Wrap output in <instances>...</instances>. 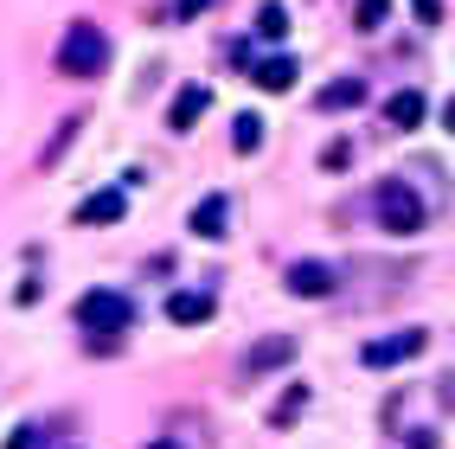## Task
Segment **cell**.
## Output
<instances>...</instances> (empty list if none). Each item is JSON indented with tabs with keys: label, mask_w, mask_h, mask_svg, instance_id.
I'll return each instance as SVG.
<instances>
[{
	"label": "cell",
	"mask_w": 455,
	"mask_h": 449,
	"mask_svg": "<svg viewBox=\"0 0 455 449\" xmlns=\"http://www.w3.org/2000/svg\"><path fill=\"white\" fill-rule=\"evenodd\" d=\"M129 321H135V302H129L123 289H90L84 302H77V327L90 334V347H97V353H103L116 334H123Z\"/></svg>",
	"instance_id": "obj_1"
},
{
	"label": "cell",
	"mask_w": 455,
	"mask_h": 449,
	"mask_svg": "<svg viewBox=\"0 0 455 449\" xmlns=\"http://www.w3.org/2000/svg\"><path fill=\"white\" fill-rule=\"evenodd\" d=\"M109 65V39L97 33L90 20L65 26V39H58V77H103Z\"/></svg>",
	"instance_id": "obj_2"
},
{
	"label": "cell",
	"mask_w": 455,
	"mask_h": 449,
	"mask_svg": "<svg viewBox=\"0 0 455 449\" xmlns=\"http://www.w3.org/2000/svg\"><path fill=\"white\" fill-rule=\"evenodd\" d=\"M372 212H379L385 231H398V237H417L423 231V199H417V187H404V180H379Z\"/></svg>",
	"instance_id": "obj_3"
},
{
	"label": "cell",
	"mask_w": 455,
	"mask_h": 449,
	"mask_svg": "<svg viewBox=\"0 0 455 449\" xmlns=\"http://www.w3.org/2000/svg\"><path fill=\"white\" fill-rule=\"evenodd\" d=\"M423 341H430V334H423V327H404V334L366 341V347H359V359H366L372 373H385V366H404V359H417V353H423Z\"/></svg>",
	"instance_id": "obj_4"
},
{
	"label": "cell",
	"mask_w": 455,
	"mask_h": 449,
	"mask_svg": "<svg viewBox=\"0 0 455 449\" xmlns=\"http://www.w3.org/2000/svg\"><path fill=\"white\" fill-rule=\"evenodd\" d=\"M289 295H301V302L333 295V263H289Z\"/></svg>",
	"instance_id": "obj_5"
},
{
	"label": "cell",
	"mask_w": 455,
	"mask_h": 449,
	"mask_svg": "<svg viewBox=\"0 0 455 449\" xmlns=\"http://www.w3.org/2000/svg\"><path fill=\"white\" fill-rule=\"evenodd\" d=\"M129 212V193L123 187H103V193H90L84 205H77V225H116Z\"/></svg>",
	"instance_id": "obj_6"
},
{
	"label": "cell",
	"mask_w": 455,
	"mask_h": 449,
	"mask_svg": "<svg viewBox=\"0 0 455 449\" xmlns=\"http://www.w3.org/2000/svg\"><path fill=\"white\" fill-rule=\"evenodd\" d=\"M212 295L205 289H180V295H167V321H180V327H199V321H212Z\"/></svg>",
	"instance_id": "obj_7"
},
{
	"label": "cell",
	"mask_w": 455,
	"mask_h": 449,
	"mask_svg": "<svg viewBox=\"0 0 455 449\" xmlns=\"http://www.w3.org/2000/svg\"><path fill=\"white\" fill-rule=\"evenodd\" d=\"M289 359H295V341L289 334H269V341H257L244 353V373H276V366H289Z\"/></svg>",
	"instance_id": "obj_8"
},
{
	"label": "cell",
	"mask_w": 455,
	"mask_h": 449,
	"mask_svg": "<svg viewBox=\"0 0 455 449\" xmlns=\"http://www.w3.org/2000/svg\"><path fill=\"white\" fill-rule=\"evenodd\" d=\"M205 103H212V90H205V84H187V90H180V97H173V109H167V123H173L180 135H187V129L199 123V116H205Z\"/></svg>",
	"instance_id": "obj_9"
},
{
	"label": "cell",
	"mask_w": 455,
	"mask_h": 449,
	"mask_svg": "<svg viewBox=\"0 0 455 449\" xmlns=\"http://www.w3.org/2000/svg\"><path fill=\"white\" fill-rule=\"evenodd\" d=\"M263 90H276V97H283V90H295V77H301V65H295V58L289 52H276V58H263V65L251 71Z\"/></svg>",
	"instance_id": "obj_10"
},
{
	"label": "cell",
	"mask_w": 455,
	"mask_h": 449,
	"mask_svg": "<svg viewBox=\"0 0 455 449\" xmlns=\"http://www.w3.org/2000/svg\"><path fill=\"white\" fill-rule=\"evenodd\" d=\"M423 116H430V103H423V90H398V97L385 103V123H391V129H417Z\"/></svg>",
	"instance_id": "obj_11"
},
{
	"label": "cell",
	"mask_w": 455,
	"mask_h": 449,
	"mask_svg": "<svg viewBox=\"0 0 455 449\" xmlns=\"http://www.w3.org/2000/svg\"><path fill=\"white\" fill-rule=\"evenodd\" d=\"M359 103H366V77H333L315 97V109H359Z\"/></svg>",
	"instance_id": "obj_12"
},
{
	"label": "cell",
	"mask_w": 455,
	"mask_h": 449,
	"mask_svg": "<svg viewBox=\"0 0 455 449\" xmlns=\"http://www.w3.org/2000/svg\"><path fill=\"white\" fill-rule=\"evenodd\" d=\"M225 219H231V199L225 193H212V199L193 205V231L199 237H225Z\"/></svg>",
	"instance_id": "obj_13"
},
{
	"label": "cell",
	"mask_w": 455,
	"mask_h": 449,
	"mask_svg": "<svg viewBox=\"0 0 455 449\" xmlns=\"http://www.w3.org/2000/svg\"><path fill=\"white\" fill-rule=\"evenodd\" d=\"M257 39H289V7H257Z\"/></svg>",
	"instance_id": "obj_14"
},
{
	"label": "cell",
	"mask_w": 455,
	"mask_h": 449,
	"mask_svg": "<svg viewBox=\"0 0 455 449\" xmlns=\"http://www.w3.org/2000/svg\"><path fill=\"white\" fill-rule=\"evenodd\" d=\"M231 148H237V155H257V148H263V123H257V116H237V123H231Z\"/></svg>",
	"instance_id": "obj_15"
},
{
	"label": "cell",
	"mask_w": 455,
	"mask_h": 449,
	"mask_svg": "<svg viewBox=\"0 0 455 449\" xmlns=\"http://www.w3.org/2000/svg\"><path fill=\"white\" fill-rule=\"evenodd\" d=\"M385 13H391V0H359V7H353V26H359V33H379Z\"/></svg>",
	"instance_id": "obj_16"
},
{
	"label": "cell",
	"mask_w": 455,
	"mask_h": 449,
	"mask_svg": "<svg viewBox=\"0 0 455 449\" xmlns=\"http://www.w3.org/2000/svg\"><path fill=\"white\" fill-rule=\"evenodd\" d=\"M77 129H84V116H71V123H65V129H58V135L45 141V155H39V167H58V155H65V148H71V135H77Z\"/></svg>",
	"instance_id": "obj_17"
},
{
	"label": "cell",
	"mask_w": 455,
	"mask_h": 449,
	"mask_svg": "<svg viewBox=\"0 0 455 449\" xmlns=\"http://www.w3.org/2000/svg\"><path fill=\"white\" fill-rule=\"evenodd\" d=\"M205 7H219V0H173L167 13H173V20H193V13H205Z\"/></svg>",
	"instance_id": "obj_18"
},
{
	"label": "cell",
	"mask_w": 455,
	"mask_h": 449,
	"mask_svg": "<svg viewBox=\"0 0 455 449\" xmlns=\"http://www.w3.org/2000/svg\"><path fill=\"white\" fill-rule=\"evenodd\" d=\"M0 449H39V430H13V437L0 443Z\"/></svg>",
	"instance_id": "obj_19"
},
{
	"label": "cell",
	"mask_w": 455,
	"mask_h": 449,
	"mask_svg": "<svg viewBox=\"0 0 455 449\" xmlns=\"http://www.w3.org/2000/svg\"><path fill=\"white\" fill-rule=\"evenodd\" d=\"M411 7H417V20H423V26H436V20H443V7H436V0H411Z\"/></svg>",
	"instance_id": "obj_20"
},
{
	"label": "cell",
	"mask_w": 455,
	"mask_h": 449,
	"mask_svg": "<svg viewBox=\"0 0 455 449\" xmlns=\"http://www.w3.org/2000/svg\"><path fill=\"white\" fill-rule=\"evenodd\" d=\"M443 123H449V129H455V97H449V103H443Z\"/></svg>",
	"instance_id": "obj_21"
},
{
	"label": "cell",
	"mask_w": 455,
	"mask_h": 449,
	"mask_svg": "<svg viewBox=\"0 0 455 449\" xmlns=\"http://www.w3.org/2000/svg\"><path fill=\"white\" fill-rule=\"evenodd\" d=\"M148 449H187V443H148Z\"/></svg>",
	"instance_id": "obj_22"
}]
</instances>
